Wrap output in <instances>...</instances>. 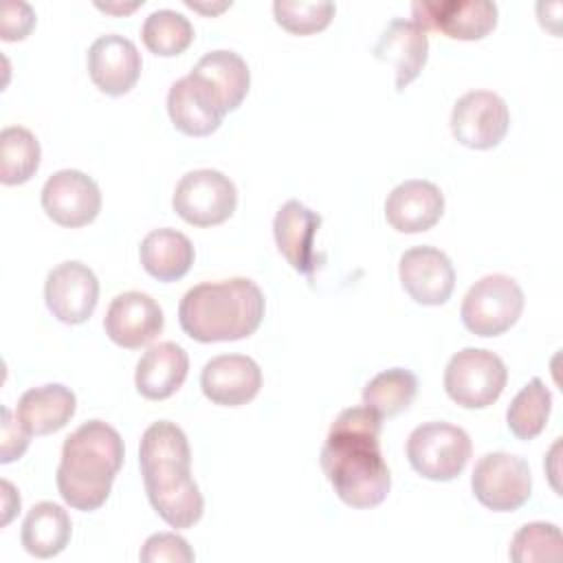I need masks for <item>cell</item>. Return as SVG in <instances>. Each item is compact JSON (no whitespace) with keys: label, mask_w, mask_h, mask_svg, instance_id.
<instances>
[{"label":"cell","mask_w":563,"mask_h":563,"mask_svg":"<svg viewBox=\"0 0 563 563\" xmlns=\"http://www.w3.org/2000/svg\"><path fill=\"white\" fill-rule=\"evenodd\" d=\"M139 466L147 499L167 526L183 530L200 521L205 499L191 477V449L178 424L158 420L145 429Z\"/></svg>","instance_id":"2"},{"label":"cell","mask_w":563,"mask_h":563,"mask_svg":"<svg viewBox=\"0 0 563 563\" xmlns=\"http://www.w3.org/2000/svg\"><path fill=\"white\" fill-rule=\"evenodd\" d=\"M411 13L424 31L464 42L482 40L497 26V4L488 0H418Z\"/></svg>","instance_id":"10"},{"label":"cell","mask_w":563,"mask_h":563,"mask_svg":"<svg viewBox=\"0 0 563 563\" xmlns=\"http://www.w3.org/2000/svg\"><path fill=\"white\" fill-rule=\"evenodd\" d=\"M508 380L504 361L479 347H464L451 356L444 369L446 396L464 409H484L493 405Z\"/></svg>","instance_id":"7"},{"label":"cell","mask_w":563,"mask_h":563,"mask_svg":"<svg viewBox=\"0 0 563 563\" xmlns=\"http://www.w3.org/2000/svg\"><path fill=\"white\" fill-rule=\"evenodd\" d=\"M42 209L59 227H86L101 211V191L88 174L59 169L42 187Z\"/></svg>","instance_id":"12"},{"label":"cell","mask_w":563,"mask_h":563,"mask_svg":"<svg viewBox=\"0 0 563 563\" xmlns=\"http://www.w3.org/2000/svg\"><path fill=\"white\" fill-rule=\"evenodd\" d=\"M374 57L394 66L396 90L402 92L422 73L427 64V57H429L427 31L418 26L413 20L396 18L383 29L374 46Z\"/></svg>","instance_id":"21"},{"label":"cell","mask_w":563,"mask_h":563,"mask_svg":"<svg viewBox=\"0 0 563 563\" xmlns=\"http://www.w3.org/2000/svg\"><path fill=\"white\" fill-rule=\"evenodd\" d=\"M418 394V378L405 367H391L376 374L363 389V407L380 418L398 416L409 409Z\"/></svg>","instance_id":"27"},{"label":"cell","mask_w":563,"mask_h":563,"mask_svg":"<svg viewBox=\"0 0 563 563\" xmlns=\"http://www.w3.org/2000/svg\"><path fill=\"white\" fill-rule=\"evenodd\" d=\"M172 207L194 227H216L233 216L238 189L233 180L218 169H194L178 180Z\"/></svg>","instance_id":"8"},{"label":"cell","mask_w":563,"mask_h":563,"mask_svg":"<svg viewBox=\"0 0 563 563\" xmlns=\"http://www.w3.org/2000/svg\"><path fill=\"white\" fill-rule=\"evenodd\" d=\"M510 125L506 101L490 90H471L462 95L451 112L453 136L471 150L497 147Z\"/></svg>","instance_id":"11"},{"label":"cell","mask_w":563,"mask_h":563,"mask_svg":"<svg viewBox=\"0 0 563 563\" xmlns=\"http://www.w3.org/2000/svg\"><path fill=\"white\" fill-rule=\"evenodd\" d=\"M42 158L40 141L22 125H9L0 132V183L7 187L31 180Z\"/></svg>","instance_id":"28"},{"label":"cell","mask_w":563,"mask_h":563,"mask_svg":"<svg viewBox=\"0 0 563 563\" xmlns=\"http://www.w3.org/2000/svg\"><path fill=\"white\" fill-rule=\"evenodd\" d=\"M163 310L150 295L128 290L110 301L103 330L119 347L136 350L154 341L163 332Z\"/></svg>","instance_id":"15"},{"label":"cell","mask_w":563,"mask_h":563,"mask_svg":"<svg viewBox=\"0 0 563 563\" xmlns=\"http://www.w3.org/2000/svg\"><path fill=\"white\" fill-rule=\"evenodd\" d=\"M139 257L147 275L158 282H176L185 277L194 264V244L191 240L176 229H154L150 231L141 246Z\"/></svg>","instance_id":"24"},{"label":"cell","mask_w":563,"mask_h":563,"mask_svg":"<svg viewBox=\"0 0 563 563\" xmlns=\"http://www.w3.org/2000/svg\"><path fill=\"white\" fill-rule=\"evenodd\" d=\"M31 433L20 424L18 418H13L11 409L2 407V429H0V462L9 464L13 460H20L29 446Z\"/></svg>","instance_id":"35"},{"label":"cell","mask_w":563,"mask_h":563,"mask_svg":"<svg viewBox=\"0 0 563 563\" xmlns=\"http://www.w3.org/2000/svg\"><path fill=\"white\" fill-rule=\"evenodd\" d=\"M139 559L143 563H191L196 554L176 532H158L145 539Z\"/></svg>","instance_id":"33"},{"label":"cell","mask_w":563,"mask_h":563,"mask_svg":"<svg viewBox=\"0 0 563 563\" xmlns=\"http://www.w3.org/2000/svg\"><path fill=\"white\" fill-rule=\"evenodd\" d=\"M33 26H35V11L31 9V4H26L22 0H11L2 7L0 37L4 42L24 40Z\"/></svg>","instance_id":"34"},{"label":"cell","mask_w":563,"mask_h":563,"mask_svg":"<svg viewBox=\"0 0 563 563\" xmlns=\"http://www.w3.org/2000/svg\"><path fill=\"white\" fill-rule=\"evenodd\" d=\"M141 66L136 44L123 35H101L88 48V75L92 84L110 97L130 92L139 81Z\"/></svg>","instance_id":"17"},{"label":"cell","mask_w":563,"mask_h":563,"mask_svg":"<svg viewBox=\"0 0 563 563\" xmlns=\"http://www.w3.org/2000/svg\"><path fill=\"white\" fill-rule=\"evenodd\" d=\"M44 299L62 323L79 325L90 319L99 301V279L81 262H62L46 275Z\"/></svg>","instance_id":"13"},{"label":"cell","mask_w":563,"mask_h":563,"mask_svg":"<svg viewBox=\"0 0 563 563\" xmlns=\"http://www.w3.org/2000/svg\"><path fill=\"white\" fill-rule=\"evenodd\" d=\"M191 73L213 90L227 114L240 108L251 88V70L235 51H211L198 59Z\"/></svg>","instance_id":"25"},{"label":"cell","mask_w":563,"mask_h":563,"mask_svg":"<svg viewBox=\"0 0 563 563\" xmlns=\"http://www.w3.org/2000/svg\"><path fill=\"white\" fill-rule=\"evenodd\" d=\"M321 227V216L308 209L299 200H288L279 207L273 220V235L277 251L284 260L301 275L312 277V273L323 262V255L314 249V238Z\"/></svg>","instance_id":"16"},{"label":"cell","mask_w":563,"mask_h":563,"mask_svg":"<svg viewBox=\"0 0 563 563\" xmlns=\"http://www.w3.org/2000/svg\"><path fill=\"white\" fill-rule=\"evenodd\" d=\"M266 310L260 286L246 277L202 282L185 292L178 321L187 336L200 343L240 341L251 336Z\"/></svg>","instance_id":"4"},{"label":"cell","mask_w":563,"mask_h":563,"mask_svg":"<svg viewBox=\"0 0 563 563\" xmlns=\"http://www.w3.org/2000/svg\"><path fill=\"white\" fill-rule=\"evenodd\" d=\"M0 488H2V521L0 526H7L15 512H20V495L15 493L13 484L2 479L0 482Z\"/></svg>","instance_id":"36"},{"label":"cell","mask_w":563,"mask_h":563,"mask_svg":"<svg viewBox=\"0 0 563 563\" xmlns=\"http://www.w3.org/2000/svg\"><path fill=\"white\" fill-rule=\"evenodd\" d=\"M273 13H275V22L288 33L312 35L323 31L332 22L336 7L334 2H325V0H317V2L277 0L273 2Z\"/></svg>","instance_id":"32"},{"label":"cell","mask_w":563,"mask_h":563,"mask_svg":"<svg viewBox=\"0 0 563 563\" xmlns=\"http://www.w3.org/2000/svg\"><path fill=\"white\" fill-rule=\"evenodd\" d=\"M552 394L541 378H530L512 398L506 411V424L519 440L537 438L550 418Z\"/></svg>","instance_id":"29"},{"label":"cell","mask_w":563,"mask_h":563,"mask_svg":"<svg viewBox=\"0 0 563 563\" xmlns=\"http://www.w3.org/2000/svg\"><path fill=\"white\" fill-rule=\"evenodd\" d=\"M380 416L367 407H347L330 424L321 449V468L336 497L352 508H374L391 488L380 453Z\"/></svg>","instance_id":"1"},{"label":"cell","mask_w":563,"mask_h":563,"mask_svg":"<svg viewBox=\"0 0 563 563\" xmlns=\"http://www.w3.org/2000/svg\"><path fill=\"white\" fill-rule=\"evenodd\" d=\"M508 554L515 563L559 561L563 556V537L559 526L545 521L521 526L510 541Z\"/></svg>","instance_id":"31"},{"label":"cell","mask_w":563,"mask_h":563,"mask_svg":"<svg viewBox=\"0 0 563 563\" xmlns=\"http://www.w3.org/2000/svg\"><path fill=\"white\" fill-rule=\"evenodd\" d=\"M73 523L68 512L53 501L35 504L22 523V545L37 559L57 556L70 541Z\"/></svg>","instance_id":"26"},{"label":"cell","mask_w":563,"mask_h":563,"mask_svg":"<svg viewBox=\"0 0 563 563\" xmlns=\"http://www.w3.org/2000/svg\"><path fill=\"white\" fill-rule=\"evenodd\" d=\"M123 440L103 420H88L77 427L62 446L57 466V490L75 510H97L110 497L112 482L123 464Z\"/></svg>","instance_id":"3"},{"label":"cell","mask_w":563,"mask_h":563,"mask_svg":"<svg viewBox=\"0 0 563 563\" xmlns=\"http://www.w3.org/2000/svg\"><path fill=\"white\" fill-rule=\"evenodd\" d=\"M143 44L150 53L161 57H174L189 48L194 42L191 22L172 9H158L150 13L141 26Z\"/></svg>","instance_id":"30"},{"label":"cell","mask_w":563,"mask_h":563,"mask_svg":"<svg viewBox=\"0 0 563 563\" xmlns=\"http://www.w3.org/2000/svg\"><path fill=\"white\" fill-rule=\"evenodd\" d=\"M187 372V352L174 341H163L147 347L141 356L134 374V385L143 398L165 400L183 387Z\"/></svg>","instance_id":"22"},{"label":"cell","mask_w":563,"mask_h":563,"mask_svg":"<svg viewBox=\"0 0 563 563\" xmlns=\"http://www.w3.org/2000/svg\"><path fill=\"white\" fill-rule=\"evenodd\" d=\"M200 387L213 405L240 407L257 396L262 387V369L251 356L220 354L205 363Z\"/></svg>","instance_id":"19"},{"label":"cell","mask_w":563,"mask_h":563,"mask_svg":"<svg viewBox=\"0 0 563 563\" xmlns=\"http://www.w3.org/2000/svg\"><path fill=\"white\" fill-rule=\"evenodd\" d=\"M473 444L462 427L449 422H424L407 438V460L411 468L424 479L451 482L455 479L468 457Z\"/></svg>","instance_id":"5"},{"label":"cell","mask_w":563,"mask_h":563,"mask_svg":"<svg viewBox=\"0 0 563 563\" xmlns=\"http://www.w3.org/2000/svg\"><path fill=\"white\" fill-rule=\"evenodd\" d=\"M77 398L59 383L26 389L15 407V418L31 435H48L68 424L75 416Z\"/></svg>","instance_id":"23"},{"label":"cell","mask_w":563,"mask_h":563,"mask_svg":"<svg viewBox=\"0 0 563 563\" xmlns=\"http://www.w3.org/2000/svg\"><path fill=\"white\" fill-rule=\"evenodd\" d=\"M442 213L444 196L431 180H405L396 185L385 200V218L398 233L429 231Z\"/></svg>","instance_id":"20"},{"label":"cell","mask_w":563,"mask_h":563,"mask_svg":"<svg viewBox=\"0 0 563 563\" xmlns=\"http://www.w3.org/2000/svg\"><path fill=\"white\" fill-rule=\"evenodd\" d=\"M398 275L405 292L420 306H442L455 288V268L435 246H413L400 255Z\"/></svg>","instance_id":"14"},{"label":"cell","mask_w":563,"mask_h":563,"mask_svg":"<svg viewBox=\"0 0 563 563\" xmlns=\"http://www.w3.org/2000/svg\"><path fill=\"white\" fill-rule=\"evenodd\" d=\"M523 301V290L512 277L493 273L468 288L462 299L460 317L468 332L477 336H499L519 321Z\"/></svg>","instance_id":"6"},{"label":"cell","mask_w":563,"mask_h":563,"mask_svg":"<svg viewBox=\"0 0 563 563\" xmlns=\"http://www.w3.org/2000/svg\"><path fill=\"white\" fill-rule=\"evenodd\" d=\"M143 2H130V4H112V2H95V7L97 9H101V11H106V13H114V15H119V13H132L134 9H139Z\"/></svg>","instance_id":"37"},{"label":"cell","mask_w":563,"mask_h":563,"mask_svg":"<svg viewBox=\"0 0 563 563\" xmlns=\"http://www.w3.org/2000/svg\"><path fill=\"white\" fill-rule=\"evenodd\" d=\"M167 112L174 128L187 136H209L227 114L213 90L194 73L169 86Z\"/></svg>","instance_id":"18"},{"label":"cell","mask_w":563,"mask_h":563,"mask_svg":"<svg viewBox=\"0 0 563 563\" xmlns=\"http://www.w3.org/2000/svg\"><path fill=\"white\" fill-rule=\"evenodd\" d=\"M471 488L482 506L495 512H512L519 510L532 493V475L530 466L523 457L493 451L477 460Z\"/></svg>","instance_id":"9"}]
</instances>
